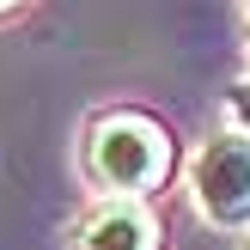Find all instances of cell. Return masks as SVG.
<instances>
[{"label": "cell", "instance_id": "1", "mask_svg": "<svg viewBox=\"0 0 250 250\" xmlns=\"http://www.w3.org/2000/svg\"><path fill=\"white\" fill-rule=\"evenodd\" d=\"M171 165H177V146L165 122L141 110H110L85 134V171L110 189V202H146L153 189H165Z\"/></svg>", "mask_w": 250, "mask_h": 250}, {"label": "cell", "instance_id": "5", "mask_svg": "<svg viewBox=\"0 0 250 250\" xmlns=\"http://www.w3.org/2000/svg\"><path fill=\"white\" fill-rule=\"evenodd\" d=\"M24 6V0H0V19H6V12H19Z\"/></svg>", "mask_w": 250, "mask_h": 250}, {"label": "cell", "instance_id": "4", "mask_svg": "<svg viewBox=\"0 0 250 250\" xmlns=\"http://www.w3.org/2000/svg\"><path fill=\"white\" fill-rule=\"evenodd\" d=\"M226 104H232V116H238V128H244V141H250V80H238L226 92Z\"/></svg>", "mask_w": 250, "mask_h": 250}, {"label": "cell", "instance_id": "6", "mask_svg": "<svg viewBox=\"0 0 250 250\" xmlns=\"http://www.w3.org/2000/svg\"><path fill=\"white\" fill-rule=\"evenodd\" d=\"M244 250H250V244H244Z\"/></svg>", "mask_w": 250, "mask_h": 250}, {"label": "cell", "instance_id": "3", "mask_svg": "<svg viewBox=\"0 0 250 250\" xmlns=\"http://www.w3.org/2000/svg\"><path fill=\"white\" fill-rule=\"evenodd\" d=\"M73 250H159V220L146 202H98L80 220Z\"/></svg>", "mask_w": 250, "mask_h": 250}, {"label": "cell", "instance_id": "2", "mask_svg": "<svg viewBox=\"0 0 250 250\" xmlns=\"http://www.w3.org/2000/svg\"><path fill=\"white\" fill-rule=\"evenodd\" d=\"M189 189H195V208H202L214 226L244 232L250 226V141L244 134H214V141L195 153Z\"/></svg>", "mask_w": 250, "mask_h": 250}]
</instances>
